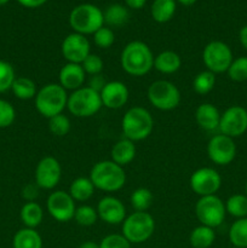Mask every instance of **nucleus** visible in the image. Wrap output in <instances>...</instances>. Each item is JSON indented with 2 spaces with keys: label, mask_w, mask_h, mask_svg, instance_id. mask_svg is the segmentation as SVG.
<instances>
[{
  "label": "nucleus",
  "mask_w": 247,
  "mask_h": 248,
  "mask_svg": "<svg viewBox=\"0 0 247 248\" xmlns=\"http://www.w3.org/2000/svg\"><path fill=\"white\" fill-rule=\"evenodd\" d=\"M94 189L96 188H94L91 179L87 178V177H79L72 182L68 193L74 199V201L85 202L93 195Z\"/></svg>",
  "instance_id": "b1692460"
},
{
  "label": "nucleus",
  "mask_w": 247,
  "mask_h": 248,
  "mask_svg": "<svg viewBox=\"0 0 247 248\" xmlns=\"http://www.w3.org/2000/svg\"><path fill=\"white\" fill-rule=\"evenodd\" d=\"M225 210L232 217L246 218L247 217V195L242 194H235L232 195L225 202Z\"/></svg>",
  "instance_id": "7c9ffc66"
},
{
  "label": "nucleus",
  "mask_w": 247,
  "mask_h": 248,
  "mask_svg": "<svg viewBox=\"0 0 247 248\" xmlns=\"http://www.w3.org/2000/svg\"><path fill=\"white\" fill-rule=\"evenodd\" d=\"M47 211L51 217L60 223H67L74 219L75 201L69 193L64 190H56L47 198Z\"/></svg>",
  "instance_id": "4468645a"
},
{
  "label": "nucleus",
  "mask_w": 247,
  "mask_h": 248,
  "mask_svg": "<svg viewBox=\"0 0 247 248\" xmlns=\"http://www.w3.org/2000/svg\"><path fill=\"white\" fill-rule=\"evenodd\" d=\"M228 77L236 82H242L247 80V57H239L232 60L229 69H228Z\"/></svg>",
  "instance_id": "c9c22d12"
},
{
  "label": "nucleus",
  "mask_w": 247,
  "mask_h": 248,
  "mask_svg": "<svg viewBox=\"0 0 247 248\" xmlns=\"http://www.w3.org/2000/svg\"><path fill=\"white\" fill-rule=\"evenodd\" d=\"M136 153L137 150H136L135 142L127 140V138H124V140H118L111 148V161L124 167L125 165H128L133 161V159L136 157Z\"/></svg>",
  "instance_id": "412c9836"
},
{
  "label": "nucleus",
  "mask_w": 247,
  "mask_h": 248,
  "mask_svg": "<svg viewBox=\"0 0 247 248\" xmlns=\"http://www.w3.org/2000/svg\"><path fill=\"white\" fill-rule=\"evenodd\" d=\"M69 24L74 33L94 34L104 24V15L99 7L92 4H81L72 10Z\"/></svg>",
  "instance_id": "39448f33"
},
{
  "label": "nucleus",
  "mask_w": 247,
  "mask_h": 248,
  "mask_svg": "<svg viewBox=\"0 0 247 248\" xmlns=\"http://www.w3.org/2000/svg\"><path fill=\"white\" fill-rule=\"evenodd\" d=\"M104 22L110 27H121L128 21V11L120 4H113L104 12Z\"/></svg>",
  "instance_id": "c756f323"
},
{
  "label": "nucleus",
  "mask_w": 247,
  "mask_h": 248,
  "mask_svg": "<svg viewBox=\"0 0 247 248\" xmlns=\"http://www.w3.org/2000/svg\"><path fill=\"white\" fill-rule=\"evenodd\" d=\"M22 6L29 7V9H35V7L43 6L47 0H17Z\"/></svg>",
  "instance_id": "c03bdc74"
},
{
  "label": "nucleus",
  "mask_w": 247,
  "mask_h": 248,
  "mask_svg": "<svg viewBox=\"0 0 247 248\" xmlns=\"http://www.w3.org/2000/svg\"><path fill=\"white\" fill-rule=\"evenodd\" d=\"M6 2H9V0H0V6H1V5H5Z\"/></svg>",
  "instance_id": "8fccbe9b"
},
{
  "label": "nucleus",
  "mask_w": 247,
  "mask_h": 248,
  "mask_svg": "<svg viewBox=\"0 0 247 248\" xmlns=\"http://www.w3.org/2000/svg\"><path fill=\"white\" fill-rule=\"evenodd\" d=\"M39 195V186H36V183L34 184H27L26 186L22 190V196L26 199L28 202H31V201L35 200Z\"/></svg>",
  "instance_id": "79ce46f5"
},
{
  "label": "nucleus",
  "mask_w": 247,
  "mask_h": 248,
  "mask_svg": "<svg viewBox=\"0 0 247 248\" xmlns=\"http://www.w3.org/2000/svg\"><path fill=\"white\" fill-rule=\"evenodd\" d=\"M239 39L242 47H244L245 50H247V26H244L241 29H240Z\"/></svg>",
  "instance_id": "49530a36"
},
{
  "label": "nucleus",
  "mask_w": 247,
  "mask_h": 248,
  "mask_svg": "<svg viewBox=\"0 0 247 248\" xmlns=\"http://www.w3.org/2000/svg\"><path fill=\"white\" fill-rule=\"evenodd\" d=\"M79 248H99V244L94 241H85L80 245Z\"/></svg>",
  "instance_id": "de8ad7c7"
},
{
  "label": "nucleus",
  "mask_w": 247,
  "mask_h": 248,
  "mask_svg": "<svg viewBox=\"0 0 247 248\" xmlns=\"http://www.w3.org/2000/svg\"><path fill=\"white\" fill-rule=\"evenodd\" d=\"M182 67V58L174 51L166 50L154 57V68L162 74H173Z\"/></svg>",
  "instance_id": "4be33fe9"
},
{
  "label": "nucleus",
  "mask_w": 247,
  "mask_h": 248,
  "mask_svg": "<svg viewBox=\"0 0 247 248\" xmlns=\"http://www.w3.org/2000/svg\"><path fill=\"white\" fill-rule=\"evenodd\" d=\"M225 203L217 195L201 196L195 205V215L201 225L212 229L219 227L225 219Z\"/></svg>",
  "instance_id": "1a4fd4ad"
},
{
  "label": "nucleus",
  "mask_w": 247,
  "mask_h": 248,
  "mask_svg": "<svg viewBox=\"0 0 247 248\" xmlns=\"http://www.w3.org/2000/svg\"><path fill=\"white\" fill-rule=\"evenodd\" d=\"M103 107L99 92L89 86H82L68 96L67 108L70 114L77 118L93 116Z\"/></svg>",
  "instance_id": "423d86ee"
},
{
  "label": "nucleus",
  "mask_w": 247,
  "mask_h": 248,
  "mask_svg": "<svg viewBox=\"0 0 247 248\" xmlns=\"http://www.w3.org/2000/svg\"><path fill=\"white\" fill-rule=\"evenodd\" d=\"M16 110L10 102L0 99V128H6L14 124Z\"/></svg>",
  "instance_id": "58836bf2"
},
{
  "label": "nucleus",
  "mask_w": 247,
  "mask_h": 248,
  "mask_svg": "<svg viewBox=\"0 0 247 248\" xmlns=\"http://www.w3.org/2000/svg\"><path fill=\"white\" fill-rule=\"evenodd\" d=\"M153 194L147 188H138L131 194L130 202L136 212H147L153 203Z\"/></svg>",
  "instance_id": "2f4dec72"
},
{
  "label": "nucleus",
  "mask_w": 247,
  "mask_h": 248,
  "mask_svg": "<svg viewBox=\"0 0 247 248\" xmlns=\"http://www.w3.org/2000/svg\"><path fill=\"white\" fill-rule=\"evenodd\" d=\"M147 96L154 108L164 111L176 109L181 103L182 98L178 87L167 80H156L150 84Z\"/></svg>",
  "instance_id": "6e6552de"
},
{
  "label": "nucleus",
  "mask_w": 247,
  "mask_h": 248,
  "mask_svg": "<svg viewBox=\"0 0 247 248\" xmlns=\"http://www.w3.org/2000/svg\"><path fill=\"white\" fill-rule=\"evenodd\" d=\"M232 52L229 46L219 40L208 43L202 51V61L207 70L213 74L225 73L232 62Z\"/></svg>",
  "instance_id": "9d476101"
},
{
  "label": "nucleus",
  "mask_w": 247,
  "mask_h": 248,
  "mask_svg": "<svg viewBox=\"0 0 247 248\" xmlns=\"http://www.w3.org/2000/svg\"><path fill=\"white\" fill-rule=\"evenodd\" d=\"M14 248H43V239L35 229L23 228L15 234Z\"/></svg>",
  "instance_id": "5701e85b"
},
{
  "label": "nucleus",
  "mask_w": 247,
  "mask_h": 248,
  "mask_svg": "<svg viewBox=\"0 0 247 248\" xmlns=\"http://www.w3.org/2000/svg\"><path fill=\"white\" fill-rule=\"evenodd\" d=\"M102 104L108 109H120L127 103L128 92L127 86L121 81H108L101 92Z\"/></svg>",
  "instance_id": "a211bd4d"
},
{
  "label": "nucleus",
  "mask_w": 247,
  "mask_h": 248,
  "mask_svg": "<svg viewBox=\"0 0 247 248\" xmlns=\"http://www.w3.org/2000/svg\"><path fill=\"white\" fill-rule=\"evenodd\" d=\"M75 222L81 227H92L96 224L97 219H98V213L97 210L89 205H82L77 207L74 215Z\"/></svg>",
  "instance_id": "72a5a7b5"
},
{
  "label": "nucleus",
  "mask_w": 247,
  "mask_h": 248,
  "mask_svg": "<svg viewBox=\"0 0 247 248\" xmlns=\"http://www.w3.org/2000/svg\"><path fill=\"white\" fill-rule=\"evenodd\" d=\"M154 232L155 220L148 212H133L123 222V235L130 244H143Z\"/></svg>",
  "instance_id": "0eeeda50"
},
{
  "label": "nucleus",
  "mask_w": 247,
  "mask_h": 248,
  "mask_svg": "<svg viewBox=\"0 0 247 248\" xmlns=\"http://www.w3.org/2000/svg\"><path fill=\"white\" fill-rule=\"evenodd\" d=\"M121 128L125 138L132 142H139L152 135L154 119L143 107H132L124 115Z\"/></svg>",
  "instance_id": "7ed1b4c3"
},
{
  "label": "nucleus",
  "mask_w": 247,
  "mask_h": 248,
  "mask_svg": "<svg viewBox=\"0 0 247 248\" xmlns=\"http://www.w3.org/2000/svg\"><path fill=\"white\" fill-rule=\"evenodd\" d=\"M106 84H107V81L102 74L92 75V77H90L89 87H91V89L94 90V91L101 92L102 90H103V87L106 86Z\"/></svg>",
  "instance_id": "37998d69"
},
{
  "label": "nucleus",
  "mask_w": 247,
  "mask_h": 248,
  "mask_svg": "<svg viewBox=\"0 0 247 248\" xmlns=\"http://www.w3.org/2000/svg\"><path fill=\"white\" fill-rule=\"evenodd\" d=\"M99 248H131V244L123 234H110L102 240Z\"/></svg>",
  "instance_id": "a19ab883"
},
{
  "label": "nucleus",
  "mask_w": 247,
  "mask_h": 248,
  "mask_svg": "<svg viewBox=\"0 0 247 248\" xmlns=\"http://www.w3.org/2000/svg\"><path fill=\"white\" fill-rule=\"evenodd\" d=\"M246 195H247V182H246Z\"/></svg>",
  "instance_id": "3c124183"
},
{
  "label": "nucleus",
  "mask_w": 247,
  "mask_h": 248,
  "mask_svg": "<svg viewBox=\"0 0 247 248\" xmlns=\"http://www.w3.org/2000/svg\"><path fill=\"white\" fill-rule=\"evenodd\" d=\"M62 177L60 161L53 156H45L38 162L35 169V183L39 188L51 190L56 188Z\"/></svg>",
  "instance_id": "2eb2a0df"
},
{
  "label": "nucleus",
  "mask_w": 247,
  "mask_h": 248,
  "mask_svg": "<svg viewBox=\"0 0 247 248\" xmlns=\"http://www.w3.org/2000/svg\"><path fill=\"white\" fill-rule=\"evenodd\" d=\"M178 2H181L182 5H184V6H191V5H194L196 2V0H177Z\"/></svg>",
  "instance_id": "09e8293b"
},
{
  "label": "nucleus",
  "mask_w": 247,
  "mask_h": 248,
  "mask_svg": "<svg viewBox=\"0 0 247 248\" xmlns=\"http://www.w3.org/2000/svg\"><path fill=\"white\" fill-rule=\"evenodd\" d=\"M89 178L93 183L94 188L107 193L120 190L126 183V173L123 166L111 160H103L94 164Z\"/></svg>",
  "instance_id": "f03ea898"
},
{
  "label": "nucleus",
  "mask_w": 247,
  "mask_h": 248,
  "mask_svg": "<svg viewBox=\"0 0 247 248\" xmlns=\"http://www.w3.org/2000/svg\"><path fill=\"white\" fill-rule=\"evenodd\" d=\"M195 120L199 127L205 131L218 130L220 121V113L217 107L211 103H202L196 108Z\"/></svg>",
  "instance_id": "aec40b11"
},
{
  "label": "nucleus",
  "mask_w": 247,
  "mask_h": 248,
  "mask_svg": "<svg viewBox=\"0 0 247 248\" xmlns=\"http://www.w3.org/2000/svg\"><path fill=\"white\" fill-rule=\"evenodd\" d=\"M16 75L15 69L9 62L0 60V93L11 90Z\"/></svg>",
  "instance_id": "e433bc0d"
},
{
  "label": "nucleus",
  "mask_w": 247,
  "mask_h": 248,
  "mask_svg": "<svg viewBox=\"0 0 247 248\" xmlns=\"http://www.w3.org/2000/svg\"><path fill=\"white\" fill-rule=\"evenodd\" d=\"M216 85V74L210 70H203L196 74L193 80V89L198 94H207Z\"/></svg>",
  "instance_id": "473e14b6"
},
{
  "label": "nucleus",
  "mask_w": 247,
  "mask_h": 248,
  "mask_svg": "<svg viewBox=\"0 0 247 248\" xmlns=\"http://www.w3.org/2000/svg\"><path fill=\"white\" fill-rule=\"evenodd\" d=\"M215 240V230L206 225H199V227L194 228L189 236V242L193 248H210Z\"/></svg>",
  "instance_id": "a878e982"
},
{
  "label": "nucleus",
  "mask_w": 247,
  "mask_h": 248,
  "mask_svg": "<svg viewBox=\"0 0 247 248\" xmlns=\"http://www.w3.org/2000/svg\"><path fill=\"white\" fill-rule=\"evenodd\" d=\"M48 130L56 137H64L70 131V121L64 114H58L48 119Z\"/></svg>",
  "instance_id": "f704fd0d"
},
{
  "label": "nucleus",
  "mask_w": 247,
  "mask_h": 248,
  "mask_svg": "<svg viewBox=\"0 0 247 248\" xmlns=\"http://www.w3.org/2000/svg\"><path fill=\"white\" fill-rule=\"evenodd\" d=\"M121 68L132 77H143L154 67V55L143 41H131L120 55Z\"/></svg>",
  "instance_id": "f257e3e1"
},
{
  "label": "nucleus",
  "mask_w": 247,
  "mask_h": 248,
  "mask_svg": "<svg viewBox=\"0 0 247 248\" xmlns=\"http://www.w3.org/2000/svg\"><path fill=\"white\" fill-rule=\"evenodd\" d=\"M81 67L82 69L85 70L86 74H89L90 77H92V75L102 74L104 63H103V60H102L98 55L90 53V55L85 58L84 62L81 63Z\"/></svg>",
  "instance_id": "4c0bfd02"
},
{
  "label": "nucleus",
  "mask_w": 247,
  "mask_h": 248,
  "mask_svg": "<svg viewBox=\"0 0 247 248\" xmlns=\"http://www.w3.org/2000/svg\"><path fill=\"white\" fill-rule=\"evenodd\" d=\"M145 1H147V0H125L127 6L135 10L142 9V7L145 5Z\"/></svg>",
  "instance_id": "a18cd8bd"
},
{
  "label": "nucleus",
  "mask_w": 247,
  "mask_h": 248,
  "mask_svg": "<svg viewBox=\"0 0 247 248\" xmlns=\"http://www.w3.org/2000/svg\"><path fill=\"white\" fill-rule=\"evenodd\" d=\"M44 218V211L39 203L35 201L26 202L21 208V220L26 228L35 229L41 224Z\"/></svg>",
  "instance_id": "393cba45"
},
{
  "label": "nucleus",
  "mask_w": 247,
  "mask_h": 248,
  "mask_svg": "<svg viewBox=\"0 0 247 248\" xmlns=\"http://www.w3.org/2000/svg\"><path fill=\"white\" fill-rule=\"evenodd\" d=\"M11 90L15 96L18 99H22V101L35 98L36 93H38L35 82L27 77L16 78L14 84H12Z\"/></svg>",
  "instance_id": "cd10ccee"
},
{
  "label": "nucleus",
  "mask_w": 247,
  "mask_h": 248,
  "mask_svg": "<svg viewBox=\"0 0 247 248\" xmlns=\"http://www.w3.org/2000/svg\"><path fill=\"white\" fill-rule=\"evenodd\" d=\"M35 108L40 115L44 118H52V116L62 114L67 108L68 93L67 90L63 89L60 84L44 85L35 96Z\"/></svg>",
  "instance_id": "20e7f679"
},
{
  "label": "nucleus",
  "mask_w": 247,
  "mask_h": 248,
  "mask_svg": "<svg viewBox=\"0 0 247 248\" xmlns=\"http://www.w3.org/2000/svg\"><path fill=\"white\" fill-rule=\"evenodd\" d=\"M86 79V73L82 69L81 64L77 63H67L63 65L60 70V85L64 90H75L80 89L84 85Z\"/></svg>",
  "instance_id": "6ab92c4d"
},
{
  "label": "nucleus",
  "mask_w": 247,
  "mask_h": 248,
  "mask_svg": "<svg viewBox=\"0 0 247 248\" xmlns=\"http://www.w3.org/2000/svg\"><path fill=\"white\" fill-rule=\"evenodd\" d=\"M232 248H237V247H232Z\"/></svg>",
  "instance_id": "603ef678"
},
{
  "label": "nucleus",
  "mask_w": 247,
  "mask_h": 248,
  "mask_svg": "<svg viewBox=\"0 0 247 248\" xmlns=\"http://www.w3.org/2000/svg\"><path fill=\"white\" fill-rule=\"evenodd\" d=\"M229 240L234 247L247 248V217L232 223L229 230Z\"/></svg>",
  "instance_id": "c85d7f7f"
},
{
  "label": "nucleus",
  "mask_w": 247,
  "mask_h": 248,
  "mask_svg": "<svg viewBox=\"0 0 247 248\" xmlns=\"http://www.w3.org/2000/svg\"><path fill=\"white\" fill-rule=\"evenodd\" d=\"M97 213L103 222L110 225L121 224L127 217L125 205L114 196L102 198L97 205Z\"/></svg>",
  "instance_id": "f3484780"
},
{
  "label": "nucleus",
  "mask_w": 247,
  "mask_h": 248,
  "mask_svg": "<svg viewBox=\"0 0 247 248\" xmlns=\"http://www.w3.org/2000/svg\"><path fill=\"white\" fill-rule=\"evenodd\" d=\"M189 183H190L191 190L200 198L216 195L222 186V177L215 169L201 167L191 174Z\"/></svg>",
  "instance_id": "ddd939ff"
},
{
  "label": "nucleus",
  "mask_w": 247,
  "mask_h": 248,
  "mask_svg": "<svg viewBox=\"0 0 247 248\" xmlns=\"http://www.w3.org/2000/svg\"><path fill=\"white\" fill-rule=\"evenodd\" d=\"M207 155L211 161L218 166H227L232 164L236 156V144L234 138L222 133L213 136L208 140Z\"/></svg>",
  "instance_id": "9b49d317"
},
{
  "label": "nucleus",
  "mask_w": 247,
  "mask_h": 248,
  "mask_svg": "<svg viewBox=\"0 0 247 248\" xmlns=\"http://www.w3.org/2000/svg\"><path fill=\"white\" fill-rule=\"evenodd\" d=\"M93 40L98 47L109 48L115 41V35L110 28L103 26L93 34Z\"/></svg>",
  "instance_id": "ea45409f"
},
{
  "label": "nucleus",
  "mask_w": 247,
  "mask_h": 248,
  "mask_svg": "<svg viewBox=\"0 0 247 248\" xmlns=\"http://www.w3.org/2000/svg\"><path fill=\"white\" fill-rule=\"evenodd\" d=\"M176 12V0H154L152 17L157 23H166Z\"/></svg>",
  "instance_id": "bb28decb"
},
{
  "label": "nucleus",
  "mask_w": 247,
  "mask_h": 248,
  "mask_svg": "<svg viewBox=\"0 0 247 248\" xmlns=\"http://www.w3.org/2000/svg\"><path fill=\"white\" fill-rule=\"evenodd\" d=\"M218 130L222 135L230 138H236L247 131V110L241 106L229 107L220 114Z\"/></svg>",
  "instance_id": "f8f14e48"
},
{
  "label": "nucleus",
  "mask_w": 247,
  "mask_h": 248,
  "mask_svg": "<svg viewBox=\"0 0 247 248\" xmlns=\"http://www.w3.org/2000/svg\"><path fill=\"white\" fill-rule=\"evenodd\" d=\"M90 50L91 46L87 38L79 33H72L67 35L61 45V52L68 63L81 64L85 58L91 53Z\"/></svg>",
  "instance_id": "dca6fc26"
}]
</instances>
